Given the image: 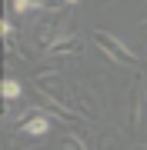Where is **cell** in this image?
Here are the masks:
<instances>
[{"label":"cell","instance_id":"obj_1","mask_svg":"<svg viewBox=\"0 0 147 150\" xmlns=\"http://www.w3.org/2000/svg\"><path fill=\"white\" fill-rule=\"evenodd\" d=\"M67 33H74L70 30V7H67V10H40L37 23H33V43H37L40 54H47L60 37H67Z\"/></svg>","mask_w":147,"mask_h":150},{"label":"cell","instance_id":"obj_2","mask_svg":"<svg viewBox=\"0 0 147 150\" xmlns=\"http://www.w3.org/2000/svg\"><path fill=\"white\" fill-rule=\"evenodd\" d=\"M33 90H37L44 100H57V103H67L74 107V93H70V83L60 77V70H50V74H37L33 70Z\"/></svg>","mask_w":147,"mask_h":150},{"label":"cell","instance_id":"obj_3","mask_svg":"<svg viewBox=\"0 0 147 150\" xmlns=\"http://www.w3.org/2000/svg\"><path fill=\"white\" fill-rule=\"evenodd\" d=\"M90 40L97 43V47L104 50V57H107V60H114L117 67H141V60H137V54H131V50H127V43H124V40H117L114 33L94 30V33H90Z\"/></svg>","mask_w":147,"mask_h":150},{"label":"cell","instance_id":"obj_4","mask_svg":"<svg viewBox=\"0 0 147 150\" xmlns=\"http://www.w3.org/2000/svg\"><path fill=\"white\" fill-rule=\"evenodd\" d=\"M70 93H74V110L80 113L87 123H97L100 120V100H97V93H94L87 83H70Z\"/></svg>","mask_w":147,"mask_h":150},{"label":"cell","instance_id":"obj_5","mask_svg":"<svg viewBox=\"0 0 147 150\" xmlns=\"http://www.w3.org/2000/svg\"><path fill=\"white\" fill-rule=\"evenodd\" d=\"M17 134H20L23 140H44L47 134H54V117L40 107L37 113H30L23 123H17Z\"/></svg>","mask_w":147,"mask_h":150},{"label":"cell","instance_id":"obj_6","mask_svg":"<svg viewBox=\"0 0 147 150\" xmlns=\"http://www.w3.org/2000/svg\"><path fill=\"white\" fill-rule=\"evenodd\" d=\"M84 54H87V37L84 33H67L47 50V57H60V60H80Z\"/></svg>","mask_w":147,"mask_h":150},{"label":"cell","instance_id":"obj_7","mask_svg":"<svg viewBox=\"0 0 147 150\" xmlns=\"http://www.w3.org/2000/svg\"><path fill=\"white\" fill-rule=\"evenodd\" d=\"M20 97H23V83L13 80V77H7V80H4V110L10 113L13 100H20Z\"/></svg>","mask_w":147,"mask_h":150},{"label":"cell","instance_id":"obj_8","mask_svg":"<svg viewBox=\"0 0 147 150\" xmlns=\"http://www.w3.org/2000/svg\"><path fill=\"white\" fill-rule=\"evenodd\" d=\"M57 150H87V144H84L80 134H64V137H57Z\"/></svg>","mask_w":147,"mask_h":150},{"label":"cell","instance_id":"obj_9","mask_svg":"<svg viewBox=\"0 0 147 150\" xmlns=\"http://www.w3.org/2000/svg\"><path fill=\"white\" fill-rule=\"evenodd\" d=\"M10 10L20 13V17H27L33 10H44V7H40V0H10Z\"/></svg>","mask_w":147,"mask_h":150},{"label":"cell","instance_id":"obj_10","mask_svg":"<svg viewBox=\"0 0 147 150\" xmlns=\"http://www.w3.org/2000/svg\"><path fill=\"white\" fill-rule=\"evenodd\" d=\"M100 150H120V140L114 137V130H107V134H100Z\"/></svg>","mask_w":147,"mask_h":150},{"label":"cell","instance_id":"obj_11","mask_svg":"<svg viewBox=\"0 0 147 150\" xmlns=\"http://www.w3.org/2000/svg\"><path fill=\"white\" fill-rule=\"evenodd\" d=\"M141 30H144V33H147V17H144V20H141Z\"/></svg>","mask_w":147,"mask_h":150},{"label":"cell","instance_id":"obj_12","mask_svg":"<svg viewBox=\"0 0 147 150\" xmlns=\"http://www.w3.org/2000/svg\"><path fill=\"white\" fill-rule=\"evenodd\" d=\"M77 4H80V0H67V7H77Z\"/></svg>","mask_w":147,"mask_h":150},{"label":"cell","instance_id":"obj_13","mask_svg":"<svg viewBox=\"0 0 147 150\" xmlns=\"http://www.w3.org/2000/svg\"><path fill=\"white\" fill-rule=\"evenodd\" d=\"M110 4H114V0H100V7H110Z\"/></svg>","mask_w":147,"mask_h":150},{"label":"cell","instance_id":"obj_14","mask_svg":"<svg viewBox=\"0 0 147 150\" xmlns=\"http://www.w3.org/2000/svg\"><path fill=\"white\" fill-rule=\"evenodd\" d=\"M144 140H147V130H144Z\"/></svg>","mask_w":147,"mask_h":150},{"label":"cell","instance_id":"obj_15","mask_svg":"<svg viewBox=\"0 0 147 150\" xmlns=\"http://www.w3.org/2000/svg\"><path fill=\"white\" fill-rule=\"evenodd\" d=\"M144 4H147V0H144Z\"/></svg>","mask_w":147,"mask_h":150}]
</instances>
